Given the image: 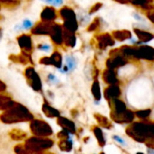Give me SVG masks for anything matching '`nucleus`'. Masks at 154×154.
<instances>
[{
  "instance_id": "nucleus-1",
  "label": "nucleus",
  "mask_w": 154,
  "mask_h": 154,
  "mask_svg": "<svg viewBox=\"0 0 154 154\" xmlns=\"http://www.w3.org/2000/svg\"><path fill=\"white\" fill-rule=\"evenodd\" d=\"M32 120H34V115L29 112V110L17 102H14L13 105L9 109L4 111L0 115V121L7 124L31 122Z\"/></svg>"
},
{
  "instance_id": "nucleus-2",
  "label": "nucleus",
  "mask_w": 154,
  "mask_h": 154,
  "mask_svg": "<svg viewBox=\"0 0 154 154\" xmlns=\"http://www.w3.org/2000/svg\"><path fill=\"white\" fill-rule=\"evenodd\" d=\"M126 134L138 142L145 143L149 137V124L144 122H133L127 127Z\"/></svg>"
},
{
  "instance_id": "nucleus-3",
  "label": "nucleus",
  "mask_w": 154,
  "mask_h": 154,
  "mask_svg": "<svg viewBox=\"0 0 154 154\" xmlns=\"http://www.w3.org/2000/svg\"><path fill=\"white\" fill-rule=\"evenodd\" d=\"M30 130L31 132L35 137H49L53 134L52 127L43 120H32L30 122Z\"/></svg>"
},
{
  "instance_id": "nucleus-4",
  "label": "nucleus",
  "mask_w": 154,
  "mask_h": 154,
  "mask_svg": "<svg viewBox=\"0 0 154 154\" xmlns=\"http://www.w3.org/2000/svg\"><path fill=\"white\" fill-rule=\"evenodd\" d=\"M25 75L26 77V79L28 80L29 85L31 86V88L33 90H35V92H41L42 91L43 85H42L41 78L33 66H29L26 69Z\"/></svg>"
},
{
  "instance_id": "nucleus-5",
  "label": "nucleus",
  "mask_w": 154,
  "mask_h": 154,
  "mask_svg": "<svg viewBox=\"0 0 154 154\" xmlns=\"http://www.w3.org/2000/svg\"><path fill=\"white\" fill-rule=\"evenodd\" d=\"M126 63H127L126 59L122 55L120 54L118 49H115L110 52V58H108L106 61L107 69L114 70L116 68L125 65Z\"/></svg>"
},
{
  "instance_id": "nucleus-6",
  "label": "nucleus",
  "mask_w": 154,
  "mask_h": 154,
  "mask_svg": "<svg viewBox=\"0 0 154 154\" xmlns=\"http://www.w3.org/2000/svg\"><path fill=\"white\" fill-rule=\"evenodd\" d=\"M63 26L61 25L57 24V23H53L52 29H51L49 36H50L52 42L54 43V45H55L57 46H61V45H63Z\"/></svg>"
},
{
  "instance_id": "nucleus-7",
  "label": "nucleus",
  "mask_w": 154,
  "mask_h": 154,
  "mask_svg": "<svg viewBox=\"0 0 154 154\" xmlns=\"http://www.w3.org/2000/svg\"><path fill=\"white\" fill-rule=\"evenodd\" d=\"M17 44L19 47L22 50V53L31 54L33 52V42H32V37L30 35L27 34H22L20 35L17 38Z\"/></svg>"
},
{
  "instance_id": "nucleus-8",
  "label": "nucleus",
  "mask_w": 154,
  "mask_h": 154,
  "mask_svg": "<svg viewBox=\"0 0 154 154\" xmlns=\"http://www.w3.org/2000/svg\"><path fill=\"white\" fill-rule=\"evenodd\" d=\"M58 18V12L53 7L46 6L43 8L40 14V21L45 23H54V21Z\"/></svg>"
},
{
  "instance_id": "nucleus-9",
  "label": "nucleus",
  "mask_w": 154,
  "mask_h": 154,
  "mask_svg": "<svg viewBox=\"0 0 154 154\" xmlns=\"http://www.w3.org/2000/svg\"><path fill=\"white\" fill-rule=\"evenodd\" d=\"M53 23H45L39 21L31 29V34L34 35H49Z\"/></svg>"
},
{
  "instance_id": "nucleus-10",
  "label": "nucleus",
  "mask_w": 154,
  "mask_h": 154,
  "mask_svg": "<svg viewBox=\"0 0 154 154\" xmlns=\"http://www.w3.org/2000/svg\"><path fill=\"white\" fill-rule=\"evenodd\" d=\"M135 58L138 59H145V60H153L154 59V48L148 45H142L140 47H136Z\"/></svg>"
},
{
  "instance_id": "nucleus-11",
  "label": "nucleus",
  "mask_w": 154,
  "mask_h": 154,
  "mask_svg": "<svg viewBox=\"0 0 154 154\" xmlns=\"http://www.w3.org/2000/svg\"><path fill=\"white\" fill-rule=\"evenodd\" d=\"M134 112H131V110H126L124 112L120 113V114H115L111 112V117L113 120V122H115L116 123H130L133 121L134 119Z\"/></svg>"
},
{
  "instance_id": "nucleus-12",
  "label": "nucleus",
  "mask_w": 154,
  "mask_h": 154,
  "mask_svg": "<svg viewBox=\"0 0 154 154\" xmlns=\"http://www.w3.org/2000/svg\"><path fill=\"white\" fill-rule=\"evenodd\" d=\"M95 39L97 40L98 47L101 50H104L108 46H113L114 44H115V41L112 38V35H110L108 33H103V34L97 35L95 36Z\"/></svg>"
},
{
  "instance_id": "nucleus-13",
  "label": "nucleus",
  "mask_w": 154,
  "mask_h": 154,
  "mask_svg": "<svg viewBox=\"0 0 154 154\" xmlns=\"http://www.w3.org/2000/svg\"><path fill=\"white\" fill-rule=\"evenodd\" d=\"M32 142H34L35 144H36L40 149H42L44 151H45L46 149H49L50 148L53 147L54 145V140H51L48 137H35L33 136L31 138H28Z\"/></svg>"
},
{
  "instance_id": "nucleus-14",
  "label": "nucleus",
  "mask_w": 154,
  "mask_h": 154,
  "mask_svg": "<svg viewBox=\"0 0 154 154\" xmlns=\"http://www.w3.org/2000/svg\"><path fill=\"white\" fill-rule=\"evenodd\" d=\"M57 123L59 126H61L63 130L69 132L70 134H74L76 132V127L74 122L63 116H59L57 118Z\"/></svg>"
},
{
  "instance_id": "nucleus-15",
  "label": "nucleus",
  "mask_w": 154,
  "mask_h": 154,
  "mask_svg": "<svg viewBox=\"0 0 154 154\" xmlns=\"http://www.w3.org/2000/svg\"><path fill=\"white\" fill-rule=\"evenodd\" d=\"M58 17L61 19H63V21H67V20L77 18V16L74 10L68 6H63L60 8V10L58 11Z\"/></svg>"
},
{
  "instance_id": "nucleus-16",
  "label": "nucleus",
  "mask_w": 154,
  "mask_h": 154,
  "mask_svg": "<svg viewBox=\"0 0 154 154\" xmlns=\"http://www.w3.org/2000/svg\"><path fill=\"white\" fill-rule=\"evenodd\" d=\"M103 94H104L105 99L110 102L112 100L118 99V97L121 95V89L117 85H110L109 87L105 88V90L103 92Z\"/></svg>"
},
{
  "instance_id": "nucleus-17",
  "label": "nucleus",
  "mask_w": 154,
  "mask_h": 154,
  "mask_svg": "<svg viewBox=\"0 0 154 154\" xmlns=\"http://www.w3.org/2000/svg\"><path fill=\"white\" fill-rule=\"evenodd\" d=\"M109 105L112 109V113H115V114H120V113H122L124 112L127 108H126V105L125 103L119 100V99H114V100H112L109 102Z\"/></svg>"
},
{
  "instance_id": "nucleus-18",
  "label": "nucleus",
  "mask_w": 154,
  "mask_h": 154,
  "mask_svg": "<svg viewBox=\"0 0 154 154\" xmlns=\"http://www.w3.org/2000/svg\"><path fill=\"white\" fill-rule=\"evenodd\" d=\"M103 79L106 84L110 85H114L118 83V78L114 70H111V69H106L103 71Z\"/></svg>"
},
{
  "instance_id": "nucleus-19",
  "label": "nucleus",
  "mask_w": 154,
  "mask_h": 154,
  "mask_svg": "<svg viewBox=\"0 0 154 154\" xmlns=\"http://www.w3.org/2000/svg\"><path fill=\"white\" fill-rule=\"evenodd\" d=\"M63 45L65 46L70 47V48H73L76 45L77 38H76V35L74 33H71V32L63 30Z\"/></svg>"
},
{
  "instance_id": "nucleus-20",
  "label": "nucleus",
  "mask_w": 154,
  "mask_h": 154,
  "mask_svg": "<svg viewBox=\"0 0 154 154\" xmlns=\"http://www.w3.org/2000/svg\"><path fill=\"white\" fill-rule=\"evenodd\" d=\"M42 111L44 112V114L48 117V118H58L60 116V112L58 110H56L55 108L52 107L47 102H45L43 106H42Z\"/></svg>"
},
{
  "instance_id": "nucleus-21",
  "label": "nucleus",
  "mask_w": 154,
  "mask_h": 154,
  "mask_svg": "<svg viewBox=\"0 0 154 154\" xmlns=\"http://www.w3.org/2000/svg\"><path fill=\"white\" fill-rule=\"evenodd\" d=\"M134 33L137 35L138 39L142 42V43H147L154 39V35L149 32H146L144 30L139 29V28H134Z\"/></svg>"
},
{
  "instance_id": "nucleus-22",
  "label": "nucleus",
  "mask_w": 154,
  "mask_h": 154,
  "mask_svg": "<svg viewBox=\"0 0 154 154\" xmlns=\"http://www.w3.org/2000/svg\"><path fill=\"white\" fill-rule=\"evenodd\" d=\"M112 36L115 40L122 42V41L131 39V33L129 30H115L112 32Z\"/></svg>"
},
{
  "instance_id": "nucleus-23",
  "label": "nucleus",
  "mask_w": 154,
  "mask_h": 154,
  "mask_svg": "<svg viewBox=\"0 0 154 154\" xmlns=\"http://www.w3.org/2000/svg\"><path fill=\"white\" fill-rule=\"evenodd\" d=\"M62 26H63V30L75 34L76 31L79 28V23H78L77 18L76 19H71V20L63 21V24Z\"/></svg>"
},
{
  "instance_id": "nucleus-24",
  "label": "nucleus",
  "mask_w": 154,
  "mask_h": 154,
  "mask_svg": "<svg viewBox=\"0 0 154 154\" xmlns=\"http://www.w3.org/2000/svg\"><path fill=\"white\" fill-rule=\"evenodd\" d=\"M14 103V101L8 95L0 94V111H7Z\"/></svg>"
},
{
  "instance_id": "nucleus-25",
  "label": "nucleus",
  "mask_w": 154,
  "mask_h": 154,
  "mask_svg": "<svg viewBox=\"0 0 154 154\" xmlns=\"http://www.w3.org/2000/svg\"><path fill=\"white\" fill-rule=\"evenodd\" d=\"M128 3L132 4L133 6L140 7L143 9L150 10L153 7L151 5L152 0H127Z\"/></svg>"
},
{
  "instance_id": "nucleus-26",
  "label": "nucleus",
  "mask_w": 154,
  "mask_h": 154,
  "mask_svg": "<svg viewBox=\"0 0 154 154\" xmlns=\"http://www.w3.org/2000/svg\"><path fill=\"white\" fill-rule=\"evenodd\" d=\"M50 57V61H51V65L56 67V68H61L63 65V57L61 53H59L58 51H54Z\"/></svg>"
},
{
  "instance_id": "nucleus-27",
  "label": "nucleus",
  "mask_w": 154,
  "mask_h": 154,
  "mask_svg": "<svg viewBox=\"0 0 154 154\" xmlns=\"http://www.w3.org/2000/svg\"><path fill=\"white\" fill-rule=\"evenodd\" d=\"M93 131H94V136L96 137L97 139V141H98V144L101 146V147H103L106 143V140L104 139V136H103V131L100 127L98 126H94L93 128Z\"/></svg>"
},
{
  "instance_id": "nucleus-28",
  "label": "nucleus",
  "mask_w": 154,
  "mask_h": 154,
  "mask_svg": "<svg viewBox=\"0 0 154 154\" xmlns=\"http://www.w3.org/2000/svg\"><path fill=\"white\" fill-rule=\"evenodd\" d=\"M9 136L14 140H26L27 139V134L24 131L17 130V129L11 131V132L9 133Z\"/></svg>"
},
{
  "instance_id": "nucleus-29",
  "label": "nucleus",
  "mask_w": 154,
  "mask_h": 154,
  "mask_svg": "<svg viewBox=\"0 0 154 154\" xmlns=\"http://www.w3.org/2000/svg\"><path fill=\"white\" fill-rule=\"evenodd\" d=\"M145 144L149 149H154V122L149 123V137L145 141Z\"/></svg>"
},
{
  "instance_id": "nucleus-30",
  "label": "nucleus",
  "mask_w": 154,
  "mask_h": 154,
  "mask_svg": "<svg viewBox=\"0 0 154 154\" xmlns=\"http://www.w3.org/2000/svg\"><path fill=\"white\" fill-rule=\"evenodd\" d=\"M94 118L96 119L97 122H98L102 127H103V128H105V129H111V128H112L111 122H109V120H108L105 116H103V115H102V114H100V113H95V114H94Z\"/></svg>"
},
{
  "instance_id": "nucleus-31",
  "label": "nucleus",
  "mask_w": 154,
  "mask_h": 154,
  "mask_svg": "<svg viewBox=\"0 0 154 154\" xmlns=\"http://www.w3.org/2000/svg\"><path fill=\"white\" fill-rule=\"evenodd\" d=\"M92 94L94 97L95 101H100L102 98V94H101V87H100V84L97 80H95L92 85Z\"/></svg>"
},
{
  "instance_id": "nucleus-32",
  "label": "nucleus",
  "mask_w": 154,
  "mask_h": 154,
  "mask_svg": "<svg viewBox=\"0 0 154 154\" xmlns=\"http://www.w3.org/2000/svg\"><path fill=\"white\" fill-rule=\"evenodd\" d=\"M58 147L61 150L69 152L72 149V140H62L58 142Z\"/></svg>"
},
{
  "instance_id": "nucleus-33",
  "label": "nucleus",
  "mask_w": 154,
  "mask_h": 154,
  "mask_svg": "<svg viewBox=\"0 0 154 154\" xmlns=\"http://www.w3.org/2000/svg\"><path fill=\"white\" fill-rule=\"evenodd\" d=\"M100 26H101V20H100L99 17H97L88 26L87 31L88 32H94V31H96L100 27Z\"/></svg>"
},
{
  "instance_id": "nucleus-34",
  "label": "nucleus",
  "mask_w": 154,
  "mask_h": 154,
  "mask_svg": "<svg viewBox=\"0 0 154 154\" xmlns=\"http://www.w3.org/2000/svg\"><path fill=\"white\" fill-rule=\"evenodd\" d=\"M20 4V0H0V6L6 5L7 7H17Z\"/></svg>"
},
{
  "instance_id": "nucleus-35",
  "label": "nucleus",
  "mask_w": 154,
  "mask_h": 154,
  "mask_svg": "<svg viewBox=\"0 0 154 154\" xmlns=\"http://www.w3.org/2000/svg\"><path fill=\"white\" fill-rule=\"evenodd\" d=\"M76 65V63H75V60L72 56H67L66 57V64L65 66L68 68V71H71V70H73L74 67Z\"/></svg>"
},
{
  "instance_id": "nucleus-36",
  "label": "nucleus",
  "mask_w": 154,
  "mask_h": 154,
  "mask_svg": "<svg viewBox=\"0 0 154 154\" xmlns=\"http://www.w3.org/2000/svg\"><path fill=\"white\" fill-rule=\"evenodd\" d=\"M150 113H151V111H150L149 109H147V110H140V111H137L134 114H135L138 118L145 119V118H147Z\"/></svg>"
},
{
  "instance_id": "nucleus-37",
  "label": "nucleus",
  "mask_w": 154,
  "mask_h": 154,
  "mask_svg": "<svg viewBox=\"0 0 154 154\" xmlns=\"http://www.w3.org/2000/svg\"><path fill=\"white\" fill-rule=\"evenodd\" d=\"M14 150L17 154H30V152L26 149V147L22 144H18L15 146Z\"/></svg>"
},
{
  "instance_id": "nucleus-38",
  "label": "nucleus",
  "mask_w": 154,
  "mask_h": 154,
  "mask_svg": "<svg viewBox=\"0 0 154 154\" xmlns=\"http://www.w3.org/2000/svg\"><path fill=\"white\" fill-rule=\"evenodd\" d=\"M45 3L50 5V7H61L63 4V0H42Z\"/></svg>"
},
{
  "instance_id": "nucleus-39",
  "label": "nucleus",
  "mask_w": 154,
  "mask_h": 154,
  "mask_svg": "<svg viewBox=\"0 0 154 154\" xmlns=\"http://www.w3.org/2000/svg\"><path fill=\"white\" fill-rule=\"evenodd\" d=\"M57 138L62 140H71V134L67 131H65L64 130H62L61 131H59L57 133Z\"/></svg>"
},
{
  "instance_id": "nucleus-40",
  "label": "nucleus",
  "mask_w": 154,
  "mask_h": 154,
  "mask_svg": "<svg viewBox=\"0 0 154 154\" xmlns=\"http://www.w3.org/2000/svg\"><path fill=\"white\" fill-rule=\"evenodd\" d=\"M37 49H39L40 51L48 53V52L51 51L52 47H51V45H48V44H40L39 45H37Z\"/></svg>"
},
{
  "instance_id": "nucleus-41",
  "label": "nucleus",
  "mask_w": 154,
  "mask_h": 154,
  "mask_svg": "<svg viewBox=\"0 0 154 154\" xmlns=\"http://www.w3.org/2000/svg\"><path fill=\"white\" fill-rule=\"evenodd\" d=\"M102 7H103V4H102V3H96V4H94V5L90 8V10H89V15H93L94 13L97 12L98 10H100V9L102 8Z\"/></svg>"
},
{
  "instance_id": "nucleus-42",
  "label": "nucleus",
  "mask_w": 154,
  "mask_h": 154,
  "mask_svg": "<svg viewBox=\"0 0 154 154\" xmlns=\"http://www.w3.org/2000/svg\"><path fill=\"white\" fill-rule=\"evenodd\" d=\"M21 26H22L23 29H32V27L34 26V24L29 19H25Z\"/></svg>"
},
{
  "instance_id": "nucleus-43",
  "label": "nucleus",
  "mask_w": 154,
  "mask_h": 154,
  "mask_svg": "<svg viewBox=\"0 0 154 154\" xmlns=\"http://www.w3.org/2000/svg\"><path fill=\"white\" fill-rule=\"evenodd\" d=\"M39 63H40L41 64H44V65H51L50 57H49V56H45V57H42V58L39 60Z\"/></svg>"
},
{
  "instance_id": "nucleus-44",
  "label": "nucleus",
  "mask_w": 154,
  "mask_h": 154,
  "mask_svg": "<svg viewBox=\"0 0 154 154\" xmlns=\"http://www.w3.org/2000/svg\"><path fill=\"white\" fill-rule=\"evenodd\" d=\"M6 90H7V85L2 81H0V94H2Z\"/></svg>"
},
{
  "instance_id": "nucleus-45",
  "label": "nucleus",
  "mask_w": 154,
  "mask_h": 154,
  "mask_svg": "<svg viewBox=\"0 0 154 154\" xmlns=\"http://www.w3.org/2000/svg\"><path fill=\"white\" fill-rule=\"evenodd\" d=\"M147 17L154 24V13L153 12H149V13H147Z\"/></svg>"
},
{
  "instance_id": "nucleus-46",
  "label": "nucleus",
  "mask_w": 154,
  "mask_h": 154,
  "mask_svg": "<svg viewBox=\"0 0 154 154\" xmlns=\"http://www.w3.org/2000/svg\"><path fill=\"white\" fill-rule=\"evenodd\" d=\"M113 138H114V140H117V141H119V142H121V143L124 144V140H122L120 137H118V136H113Z\"/></svg>"
},
{
  "instance_id": "nucleus-47",
  "label": "nucleus",
  "mask_w": 154,
  "mask_h": 154,
  "mask_svg": "<svg viewBox=\"0 0 154 154\" xmlns=\"http://www.w3.org/2000/svg\"><path fill=\"white\" fill-rule=\"evenodd\" d=\"M113 1H115L117 3H120V4H128L127 0H113Z\"/></svg>"
},
{
  "instance_id": "nucleus-48",
  "label": "nucleus",
  "mask_w": 154,
  "mask_h": 154,
  "mask_svg": "<svg viewBox=\"0 0 154 154\" xmlns=\"http://www.w3.org/2000/svg\"><path fill=\"white\" fill-rule=\"evenodd\" d=\"M133 17H134V18H137V20H141V17H139L137 14H133Z\"/></svg>"
},
{
  "instance_id": "nucleus-49",
  "label": "nucleus",
  "mask_w": 154,
  "mask_h": 154,
  "mask_svg": "<svg viewBox=\"0 0 154 154\" xmlns=\"http://www.w3.org/2000/svg\"><path fill=\"white\" fill-rule=\"evenodd\" d=\"M148 152L149 154H154V151H152L151 149H148Z\"/></svg>"
},
{
  "instance_id": "nucleus-50",
  "label": "nucleus",
  "mask_w": 154,
  "mask_h": 154,
  "mask_svg": "<svg viewBox=\"0 0 154 154\" xmlns=\"http://www.w3.org/2000/svg\"><path fill=\"white\" fill-rule=\"evenodd\" d=\"M1 33H2V30H1V28H0V37H1Z\"/></svg>"
},
{
  "instance_id": "nucleus-51",
  "label": "nucleus",
  "mask_w": 154,
  "mask_h": 154,
  "mask_svg": "<svg viewBox=\"0 0 154 154\" xmlns=\"http://www.w3.org/2000/svg\"><path fill=\"white\" fill-rule=\"evenodd\" d=\"M137 154H144V153H142V152H137Z\"/></svg>"
},
{
  "instance_id": "nucleus-52",
  "label": "nucleus",
  "mask_w": 154,
  "mask_h": 154,
  "mask_svg": "<svg viewBox=\"0 0 154 154\" xmlns=\"http://www.w3.org/2000/svg\"><path fill=\"white\" fill-rule=\"evenodd\" d=\"M44 154H53V153H50V152H47V153H44Z\"/></svg>"
},
{
  "instance_id": "nucleus-53",
  "label": "nucleus",
  "mask_w": 154,
  "mask_h": 154,
  "mask_svg": "<svg viewBox=\"0 0 154 154\" xmlns=\"http://www.w3.org/2000/svg\"><path fill=\"white\" fill-rule=\"evenodd\" d=\"M101 154H105V153H104V152H102V153H101Z\"/></svg>"
},
{
  "instance_id": "nucleus-54",
  "label": "nucleus",
  "mask_w": 154,
  "mask_h": 154,
  "mask_svg": "<svg viewBox=\"0 0 154 154\" xmlns=\"http://www.w3.org/2000/svg\"><path fill=\"white\" fill-rule=\"evenodd\" d=\"M0 9H1V6H0Z\"/></svg>"
}]
</instances>
